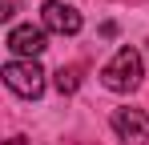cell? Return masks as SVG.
Returning a JSON list of instances; mask_svg holds the SVG:
<instances>
[{
	"label": "cell",
	"instance_id": "6da1fadb",
	"mask_svg": "<svg viewBox=\"0 0 149 145\" xmlns=\"http://www.w3.org/2000/svg\"><path fill=\"white\" fill-rule=\"evenodd\" d=\"M141 77H145L141 52H137L133 45H121L113 56H109V65L101 69V85L113 89V93H133V89L141 85Z\"/></svg>",
	"mask_w": 149,
	"mask_h": 145
},
{
	"label": "cell",
	"instance_id": "7a4b0ae2",
	"mask_svg": "<svg viewBox=\"0 0 149 145\" xmlns=\"http://www.w3.org/2000/svg\"><path fill=\"white\" fill-rule=\"evenodd\" d=\"M0 77H4V85H8L12 93L24 97V101H36V97L45 93V69H40L36 61H8Z\"/></svg>",
	"mask_w": 149,
	"mask_h": 145
},
{
	"label": "cell",
	"instance_id": "3957f363",
	"mask_svg": "<svg viewBox=\"0 0 149 145\" xmlns=\"http://www.w3.org/2000/svg\"><path fill=\"white\" fill-rule=\"evenodd\" d=\"M40 20H45V32H56V36H77L81 32V12L65 0H45Z\"/></svg>",
	"mask_w": 149,
	"mask_h": 145
},
{
	"label": "cell",
	"instance_id": "277c9868",
	"mask_svg": "<svg viewBox=\"0 0 149 145\" xmlns=\"http://www.w3.org/2000/svg\"><path fill=\"white\" fill-rule=\"evenodd\" d=\"M109 125H113V133H117L121 141H129V145H145L149 141V113L145 109H113Z\"/></svg>",
	"mask_w": 149,
	"mask_h": 145
},
{
	"label": "cell",
	"instance_id": "5b68a950",
	"mask_svg": "<svg viewBox=\"0 0 149 145\" xmlns=\"http://www.w3.org/2000/svg\"><path fill=\"white\" fill-rule=\"evenodd\" d=\"M8 52L16 56V61H36L40 52H45V28H36V24H16V28H8Z\"/></svg>",
	"mask_w": 149,
	"mask_h": 145
},
{
	"label": "cell",
	"instance_id": "8992f818",
	"mask_svg": "<svg viewBox=\"0 0 149 145\" xmlns=\"http://www.w3.org/2000/svg\"><path fill=\"white\" fill-rule=\"evenodd\" d=\"M52 85H56V93L61 97H69L81 89V65H69V69H61L56 77H52Z\"/></svg>",
	"mask_w": 149,
	"mask_h": 145
},
{
	"label": "cell",
	"instance_id": "52a82bcc",
	"mask_svg": "<svg viewBox=\"0 0 149 145\" xmlns=\"http://www.w3.org/2000/svg\"><path fill=\"white\" fill-rule=\"evenodd\" d=\"M4 145H24V137H8V141H4Z\"/></svg>",
	"mask_w": 149,
	"mask_h": 145
}]
</instances>
